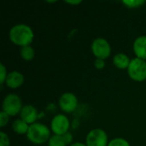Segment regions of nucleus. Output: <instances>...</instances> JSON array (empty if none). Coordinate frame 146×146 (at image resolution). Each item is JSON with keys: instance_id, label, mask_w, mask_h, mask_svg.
<instances>
[{"instance_id": "ddd939ff", "label": "nucleus", "mask_w": 146, "mask_h": 146, "mask_svg": "<svg viewBox=\"0 0 146 146\" xmlns=\"http://www.w3.org/2000/svg\"><path fill=\"white\" fill-rule=\"evenodd\" d=\"M12 127L15 133H17L19 134H24V133H27L29 126L27 122H25L21 119H18L14 121Z\"/></svg>"}, {"instance_id": "9b49d317", "label": "nucleus", "mask_w": 146, "mask_h": 146, "mask_svg": "<svg viewBox=\"0 0 146 146\" xmlns=\"http://www.w3.org/2000/svg\"><path fill=\"white\" fill-rule=\"evenodd\" d=\"M133 50L138 58L146 59V36L137 38L133 43Z\"/></svg>"}, {"instance_id": "f03ea898", "label": "nucleus", "mask_w": 146, "mask_h": 146, "mask_svg": "<svg viewBox=\"0 0 146 146\" xmlns=\"http://www.w3.org/2000/svg\"><path fill=\"white\" fill-rule=\"evenodd\" d=\"M27 138L35 145H42L50 139V130L44 124L33 123L29 126Z\"/></svg>"}, {"instance_id": "b1692460", "label": "nucleus", "mask_w": 146, "mask_h": 146, "mask_svg": "<svg viewBox=\"0 0 146 146\" xmlns=\"http://www.w3.org/2000/svg\"><path fill=\"white\" fill-rule=\"evenodd\" d=\"M66 2L68 3H72V4H77V3H81V1H66Z\"/></svg>"}, {"instance_id": "f8f14e48", "label": "nucleus", "mask_w": 146, "mask_h": 146, "mask_svg": "<svg viewBox=\"0 0 146 146\" xmlns=\"http://www.w3.org/2000/svg\"><path fill=\"white\" fill-rule=\"evenodd\" d=\"M113 62L118 68L124 69V68H127L129 67V64H130L131 61H130L129 57L126 54L118 53L114 56Z\"/></svg>"}, {"instance_id": "2eb2a0df", "label": "nucleus", "mask_w": 146, "mask_h": 146, "mask_svg": "<svg viewBox=\"0 0 146 146\" xmlns=\"http://www.w3.org/2000/svg\"><path fill=\"white\" fill-rule=\"evenodd\" d=\"M49 146H66V142L63 139L62 135H53L50 138L49 142H48Z\"/></svg>"}, {"instance_id": "0eeeda50", "label": "nucleus", "mask_w": 146, "mask_h": 146, "mask_svg": "<svg viewBox=\"0 0 146 146\" xmlns=\"http://www.w3.org/2000/svg\"><path fill=\"white\" fill-rule=\"evenodd\" d=\"M50 126L56 135H64L69 128V121L64 115H57L52 119Z\"/></svg>"}, {"instance_id": "5701e85b", "label": "nucleus", "mask_w": 146, "mask_h": 146, "mask_svg": "<svg viewBox=\"0 0 146 146\" xmlns=\"http://www.w3.org/2000/svg\"><path fill=\"white\" fill-rule=\"evenodd\" d=\"M70 146H87L85 144H82V143H80V142H77V143H74V144H72Z\"/></svg>"}, {"instance_id": "4be33fe9", "label": "nucleus", "mask_w": 146, "mask_h": 146, "mask_svg": "<svg viewBox=\"0 0 146 146\" xmlns=\"http://www.w3.org/2000/svg\"><path fill=\"white\" fill-rule=\"evenodd\" d=\"M62 136H63V139H64V140H65V142H66L67 145L72 143V141H73V136H72V134L68 132L67 133H65Z\"/></svg>"}, {"instance_id": "7ed1b4c3", "label": "nucleus", "mask_w": 146, "mask_h": 146, "mask_svg": "<svg viewBox=\"0 0 146 146\" xmlns=\"http://www.w3.org/2000/svg\"><path fill=\"white\" fill-rule=\"evenodd\" d=\"M129 76L136 81H143L146 79V62L140 58L131 60L127 68Z\"/></svg>"}, {"instance_id": "412c9836", "label": "nucleus", "mask_w": 146, "mask_h": 146, "mask_svg": "<svg viewBox=\"0 0 146 146\" xmlns=\"http://www.w3.org/2000/svg\"><path fill=\"white\" fill-rule=\"evenodd\" d=\"M95 67L98 68V69H103L104 67H105V62L103 59H97L95 61V63H94Z\"/></svg>"}, {"instance_id": "6ab92c4d", "label": "nucleus", "mask_w": 146, "mask_h": 146, "mask_svg": "<svg viewBox=\"0 0 146 146\" xmlns=\"http://www.w3.org/2000/svg\"><path fill=\"white\" fill-rule=\"evenodd\" d=\"M0 71H1V74H0V78H1V80H0V83L1 85H3L5 80H6V78H7V73H6V68L4 67V65L3 63L0 64Z\"/></svg>"}, {"instance_id": "a211bd4d", "label": "nucleus", "mask_w": 146, "mask_h": 146, "mask_svg": "<svg viewBox=\"0 0 146 146\" xmlns=\"http://www.w3.org/2000/svg\"><path fill=\"white\" fill-rule=\"evenodd\" d=\"M0 146H9V139L6 133H0Z\"/></svg>"}, {"instance_id": "f3484780", "label": "nucleus", "mask_w": 146, "mask_h": 146, "mask_svg": "<svg viewBox=\"0 0 146 146\" xmlns=\"http://www.w3.org/2000/svg\"><path fill=\"white\" fill-rule=\"evenodd\" d=\"M123 3L127 5L128 7L131 8H135V7H139L142 4H144L145 3V0H125L123 1Z\"/></svg>"}, {"instance_id": "39448f33", "label": "nucleus", "mask_w": 146, "mask_h": 146, "mask_svg": "<svg viewBox=\"0 0 146 146\" xmlns=\"http://www.w3.org/2000/svg\"><path fill=\"white\" fill-rule=\"evenodd\" d=\"M92 50L95 56L103 60L107 58L111 52V48L109 42L103 38H98L93 40L92 44Z\"/></svg>"}, {"instance_id": "aec40b11", "label": "nucleus", "mask_w": 146, "mask_h": 146, "mask_svg": "<svg viewBox=\"0 0 146 146\" xmlns=\"http://www.w3.org/2000/svg\"><path fill=\"white\" fill-rule=\"evenodd\" d=\"M9 121V115L4 111L0 113V127H4Z\"/></svg>"}, {"instance_id": "f257e3e1", "label": "nucleus", "mask_w": 146, "mask_h": 146, "mask_svg": "<svg viewBox=\"0 0 146 146\" xmlns=\"http://www.w3.org/2000/svg\"><path fill=\"white\" fill-rule=\"evenodd\" d=\"M9 38L14 44L23 47L31 44L33 38V33L29 26L25 24H18L10 29Z\"/></svg>"}, {"instance_id": "4468645a", "label": "nucleus", "mask_w": 146, "mask_h": 146, "mask_svg": "<svg viewBox=\"0 0 146 146\" xmlns=\"http://www.w3.org/2000/svg\"><path fill=\"white\" fill-rule=\"evenodd\" d=\"M21 56L26 61H31L34 57V50L30 46H23L21 49Z\"/></svg>"}, {"instance_id": "423d86ee", "label": "nucleus", "mask_w": 146, "mask_h": 146, "mask_svg": "<svg viewBox=\"0 0 146 146\" xmlns=\"http://www.w3.org/2000/svg\"><path fill=\"white\" fill-rule=\"evenodd\" d=\"M108 137L106 133L99 128L92 130L86 136L87 146H108Z\"/></svg>"}, {"instance_id": "dca6fc26", "label": "nucleus", "mask_w": 146, "mask_h": 146, "mask_svg": "<svg viewBox=\"0 0 146 146\" xmlns=\"http://www.w3.org/2000/svg\"><path fill=\"white\" fill-rule=\"evenodd\" d=\"M108 146H130L129 143L121 138H117V139H112L109 144Z\"/></svg>"}, {"instance_id": "9d476101", "label": "nucleus", "mask_w": 146, "mask_h": 146, "mask_svg": "<svg viewBox=\"0 0 146 146\" xmlns=\"http://www.w3.org/2000/svg\"><path fill=\"white\" fill-rule=\"evenodd\" d=\"M24 82V77L22 74L17 72V71H13L9 73L7 75L5 83L6 85L10 87V88H17L21 86Z\"/></svg>"}, {"instance_id": "1a4fd4ad", "label": "nucleus", "mask_w": 146, "mask_h": 146, "mask_svg": "<svg viewBox=\"0 0 146 146\" xmlns=\"http://www.w3.org/2000/svg\"><path fill=\"white\" fill-rule=\"evenodd\" d=\"M38 112L37 110L32 105H26L22 107L21 111V119L27 122V124L31 123L33 124L34 121L37 120Z\"/></svg>"}, {"instance_id": "20e7f679", "label": "nucleus", "mask_w": 146, "mask_h": 146, "mask_svg": "<svg viewBox=\"0 0 146 146\" xmlns=\"http://www.w3.org/2000/svg\"><path fill=\"white\" fill-rule=\"evenodd\" d=\"M21 100L20 97L15 93L7 95L3 102V111L9 115H15L21 111Z\"/></svg>"}, {"instance_id": "6e6552de", "label": "nucleus", "mask_w": 146, "mask_h": 146, "mask_svg": "<svg viewBox=\"0 0 146 146\" xmlns=\"http://www.w3.org/2000/svg\"><path fill=\"white\" fill-rule=\"evenodd\" d=\"M59 105L63 111L67 113H71L77 108L78 99L74 94L71 92H66L60 97Z\"/></svg>"}]
</instances>
